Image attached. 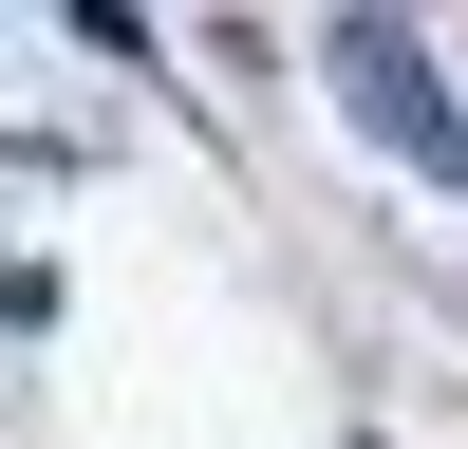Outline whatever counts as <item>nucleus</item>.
Masks as SVG:
<instances>
[{
  "mask_svg": "<svg viewBox=\"0 0 468 449\" xmlns=\"http://www.w3.org/2000/svg\"><path fill=\"white\" fill-rule=\"evenodd\" d=\"M319 75H337V112H356L394 169L468 187V94L431 75V37H412V19H337V37H319Z\"/></svg>",
  "mask_w": 468,
  "mask_h": 449,
  "instance_id": "f257e3e1",
  "label": "nucleus"
}]
</instances>
